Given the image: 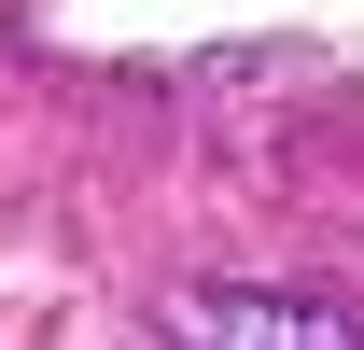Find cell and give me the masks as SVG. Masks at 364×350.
<instances>
[{
	"instance_id": "6da1fadb",
	"label": "cell",
	"mask_w": 364,
	"mask_h": 350,
	"mask_svg": "<svg viewBox=\"0 0 364 350\" xmlns=\"http://www.w3.org/2000/svg\"><path fill=\"white\" fill-rule=\"evenodd\" d=\"M154 350H364V322L336 295H182Z\"/></svg>"
}]
</instances>
